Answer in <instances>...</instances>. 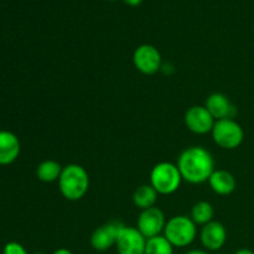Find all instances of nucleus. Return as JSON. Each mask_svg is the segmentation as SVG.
Returning a JSON list of instances; mask_svg holds the SVG:
<instances>
[{
    "label": "nucleus",
    "mask_w": 254,
    "mask_h": 254,
    "mask_svg": "<svg viewBox=\"0 0 254 254\" xmlns=\"http://www.w3.org/2000/svg\"><path fill=\"white\" fill-rule=\"evenodd\" d=\"M123 1L129 6H139L143 2V0H123Z\"/></svg>",
    "instance_id": "aec40b11"
},
{
    "label": "nucleus",
    "mask_w": 254,
    "mask_h": 254,
    "mask_svg": "<svg viewBox=\"0 0 254 254\" xmlns=\"http://www.w3.org/2000/svg\"><path fill=\"white\" fill-rule=\"evenodd\" d=\"M133 64L140 73L151 76L160 71L163 59L161 54L155 46L143 44L135 49L133 54Z\"/></svg>",
    "instance_id": "423d86ee"
},
{
    "label": "nucleus",
    "mask_w": 254,
    "mask_h": 254,
    "mask_svg": "<svg viewBox=\"0 0 254 254\" xmlns=\"http://www.w3.org/2000/svg\"><path fill=\"white\" fill-rule=\"evenodd\" d=\"M62 166L56 160H45L39 164L36 169V176L40 181L46 184L59 181L62 173Z\"/></svg>",
    "instance_id": "dca6fc26"
},
{
    "label": "nucleus",
    "mask_w": 254,
    "mask_h": 254,
    "mask_svg": "<svg viewBox=\"0 0 254 254\" xmlns=\"http://www.w3.org/2000/svg\"><path fill=\"white\" fill-rule=\"evenodd\" d=\"M207 183L213 192L221 196L231 195L237 188V181H236L235 176L230 171L221 170V169L213 171Z\"/></svg>",
    "instance_id": "4468645a"
},
{
    "label": "nucleus",
    "mask_w": 254,
    "mask_h": 254,
    "mask_svg": "<svg viewBox=\"0 0 254 254\" xmlns=\"http://www.w3.org/2000/svg\"><path fill=\"white\" fill-rule=\"evenodd\" d=\"M196 223L188 216H174L166 221L164 228V237L171 243L174 248H184L190 246L197 236Z\"/></svg>",
    "instance_id": "7ed1b4c3"
},
{
    "label": "nucleus",
    "mask_w": 254,
    "mask_h": 254,
    "mask_svg": "<svg viewBox=\"0 0 254 254\" xmlns=\"http://www.w3.org/2000/svg\"><path fill=\"white\" fill-rule=\"evenodd\" d=\"M184 121L189 130L198 135L211 133L216 122L205 106H193L189 108Z\"/></svg>",
    "instance_id": "1a4fd4ad"
},
{
    "label": "nucleus",
    "mask_w": 254,
    "mask_h": 254,
    "mask_svg": "<svg viewBox=\"0 0 254 254\" xmlns=\"http://www.w3.org/2000/svg\"><path fill=\"white\" fill-rule=\"evenodd\" d=\"M2 254H29L24 246L17 242H9L5 245Z\"/></svg>",
    "instance_id": "6ab92c4d"
},
{
    "label": "nucleus",
    "mask_w": 254,
    "mask_h": 254,
    "mask_svg": "<svg viewBox=\"0 0 254 254\" xmlns=\"http://www.w3.org/2000/svg\"><path fill=\"white\" fill-rule=\"evenodd\" d=\"M146 241L138 228L123 225L117 237V252L118 254H144Z\"/></svg>",
    "instance_id": "6e6552de"
},
{
    "label": "nucleus",
    "mask_w": 254,
    "mask_h": 254,
    "mask_svg": "<svg viewBox=\"0 0 254 254\" xmlns=\"http://www.w3.org/2000/svg\"><path fill=\"white\" fill-rule=\"evenodd\" d=\"M123 223L118 221H111L99 226L91 236V246L97 252H106L112 247H116L117 237Z\"/></svg>",
    "instance_id": "9d476101"
},
{
    "label": "nucleus",
    "mask_w": 254,
    "mask_h": 254,
    "mask_svg": "<svg viewBox=\"0 0 254 254\" xmlns=\"http://www.w3.org/2000/svg\"><path fill=\"white\" fill-rule=\"evenodd\" d=\"M213 216H215L213 206L210 202H207V201H198L191 208L190 217L196 225H207L208 222L213 221Z\"/></svg>",
    "instance_id": "f3484780"
},
{
    "label": "nucleus",
    "mask_w": 254,
    "mask_h": 254,
    "mask_svg": "<svg viewBox=\"0 0 254 254\" xmlns=\"http://www.w3.org/2000/svg\"><path fill=\"white\" fill-rule=\"evenodd\" d=\"M165 225V215L160 208L155 206L141 211L136 221V228L146 240L161 236V233H164Z\"/></svg>",
    "instance_id": "0eeeda50"
},
{
    "label": "nucleus",
    "mask_w": 254,
    "mask_h": 254,
    "mask_svg": "<svg viewBox=\"0 0 254 254\" xmlns=\"http://www.w3.org/2000/svg\"><path fill=\"white\" fill-rule=\"evenodd\" d=\"M205 107L210 112L211 116L215 121H221V119H233L235 118L237 109L235 104L230 101L226 94L216 93L210 94L205 102Z\"/></svg>",
    "instance_id": "f8f14e48"
},
{
    "label": "nucleus",
    "mask_w": 254,
    "mask_h": 254,
    "mask_svg": "<svg viewBox=\"0 0 254 254\" xmlns=\"http://www.w3.org/2000/svg\"><path fill=\"white\" fill-rule=\"evenodd\" d=\"M178 168L184 181L198 185L208 181L215 171V160L203 146L195 145L185 149L178 158Z\"/></svg>",
    "instance_id": "f257e3e1"
},
{
    "label": "nucleus",
    "mask_w": 254,
    "mask_h": 254,
    "mask_svg": "<svg viewBox=\"0 0 254 254\" xmlns=\"http://www.w3.org/2000/svg\"><path fill=\"white\" fill-rule=\"evenodd\" d=\"M211 135L215 144H217L220 148L233 150L243 143L245 131L241 124L235 119H221L215 122Z\"/></svg>",
    "instance_id": "39448f33"
},
{
    "label": "nucleus",
    "mask_w": 254,
    "mask_h": 254,
    "mask_svg": "<svg viewBox=\"0 0 254 254\" xmlns=\"http://www.w3.org/2000/svg\"><path fill=\"white\" fill-rule=\"evenodd\" d=\"M158 196L159 193L156 192L155 189L150 184H145L135 189L133 193V202L135 207H138L140 211L148 210L155 206Z\"/></svg>",
    "instance_id": "2eb2a0df"
},
{
    "label": "nucleus",
    "mask_w": 254,
    "mask_h": 254,
    "mask_svg": "<svg viewBox=\"0 0 254 254\" xmlns=\"http://www.w3.org/2000/svg\"><path fill=\"white\" fill-rule=\"evenodd\" d=\"M183 181L178 165L169 161L158 163L150 171V185L159 195L176 192Z\"/></svg>",
    "instance_id": "20e7f679"
},
{
    "label": "nucleus",
    "mask_w": 254,
    "mask_h": 254,
    "mask_svg": "<svg viewBox=\"0 0 254 254\" xmlns=\"http://www.w3.org/2000/svg\"><path fill=\"white\" fill-rule=\"evenodd\" d=\"M235 254H254V252L251 250H247V248H242V250H238Z\"/></svg>",
    "instance_id": "5701e85b"
},
{
    "label": "nucleus",
    "mask_w": 254,
    "mask_h": 254,
    "mask_svg": "<svg viewBox=\"0 0 254 254\" xmlns=\"http://www.w3.org/2000/svg\"><path fill=\"white\" fill-rule=\"evenodd\" d=\"M52 254H73V253H72L69 250H67V248H59V250L55 251Z\"/></svg>",
    "instance_id": "412c9836"
},
{
    "label": "nucleus",
    "mask_w": 254,
    "mask_h": 254,
    "mask_svg": "<svg viewBox=\"0 0 254 254\" xmlns=\"http://www.w3.org/2000/svg\"><path fill=\"white\" fill-rule=\"evenodd\" d=\"M89 189V175L83 166L68 164L62 169L59 179V190L68 201H78L86 196Z\"/></svg>",
    "instance_id": "f03ea898"
},
{
    "label": "nucleus",
    "mask_w": 254,
    "mask_h": 254,
    "mask_svg": "<svg viewBox=\"0 0 254 254\" xmlns=\"http://www.w3.org/2000/svg\"><path fill=\"white\" fill-rule=\"evenodd\" d=\"M19 154V138L9 130H0V165H9L14 163Z\"/></svg>",
    "instance_id": "ddd939ff"
},
{
    "label": "nucleus",
    "mask_w": 254,
    "mask_h": 254,
    "mask_svg": "<svg viewBox=\"0 0 254 254\" xmlns=\"http://www.w3.org/2000/svg\"><path fill=\"white\" fill-rule=\"evenodd\" d=\"M185 254H210L208 251H203V250H191L189 252H186Z\"/></svg>",
    "instance_id": "4be33fe9"
},
{
    "label": "nucleus",
    "mask_w": 254,
    "mask_h": 254,
    "mask_svg": "<svg viewBox=\"0 0 254 254\" xmlns=\"http://www.w3.org/2000/svg\"><path fill=\"white\" fill-rule=\"evenodd\" d=\"M144 254H174V247L164 236H158L146 241Z\"/></svg>",
    "instance_id": "a211bd4d"
},
{
    "label": "nucleus",
    "mask_w": 254,
    "mask_h": 254,
    "mask_svg": "<svg viewBox=\"0 0 254 254\" xmlns=\"http://www.w3.org/2000/svg\"><path fill=\"white\" fill-rule=\"evenodd\" d=\"M200 240L206 251H220L227 241V231L221 222L211 221L201 228Z\"/></svg>",
    "instance_id": "9b49d317"
},
{
    "label": "nucleus",
    "mask_w": 254,
    "mask_h": 254,
    "mask_svg": "<svg viewBox=\"0 0 254 254\" xmlns=\"http://www.w3.org/2000/svg\"><path fill=\"white\" fill-rule=\"evenodd\" d=\"M34 254H45V253H42V252H36V253H34Z\"/></svg>",
    "instance_id": "b1692460"
}]
</instances>
